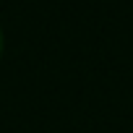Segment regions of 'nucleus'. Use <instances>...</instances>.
Returning <instances> with one entry per match:
<instances>
[{"label":"nucleus","instance_id":"nucleus-1","mask_svg":"<svg viewBox=\"0 0 133 133\" xmlns=\"http://www.w3.org/2000/svg\"><path fill=\"white\" fill-rule=\"evenodd\" d=\"M3 47H5V37H3V29H0V57H3Z\"/></svg>","mask_w":133,"mask_h":133}]
</instances>
